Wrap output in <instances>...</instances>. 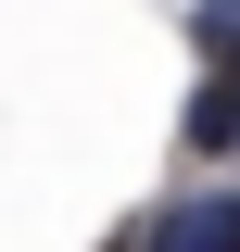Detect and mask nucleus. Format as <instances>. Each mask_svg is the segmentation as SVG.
Instances as JSON below:
<instances>
[{"label":"nucleus","instance_id":"1","mask_svg":"<svg viewBox=\"0 0 240 252\" xmlns=\"http://www.w3.org/2000/svg\"><path fill=\"white\" fill-rule=\"evenodd\" d=\"M126 252H240V189H190V202H164Z\"/></svg>","mask_w":240,"mask_h":252},{"label":"nucleus","instance_id":"2","mask_svg":"<svg viewBox=\"0 0 240 252\" xmlns=\"http://www.w3.org/2000/svg\"><path fill=\"white\" fill-rule=\"evenodd\" d=\"M190 152H240V63H202V89H190Z\"/></svg>","mask_w":240,"mask_h":252},{"label":"nucleus","instance_id":"3","mask_svg":"<svg viewBox=\"0 0 240 252\" xmlns=\"http://www.w3.org/2000/svg\"><path fill=\"white\" fill-rule=\"evenodd\" d=\"M190 51H202V63H240V0H190Z\"/></svg>","mask_w":240,"mask_h":252}]
</instances>
